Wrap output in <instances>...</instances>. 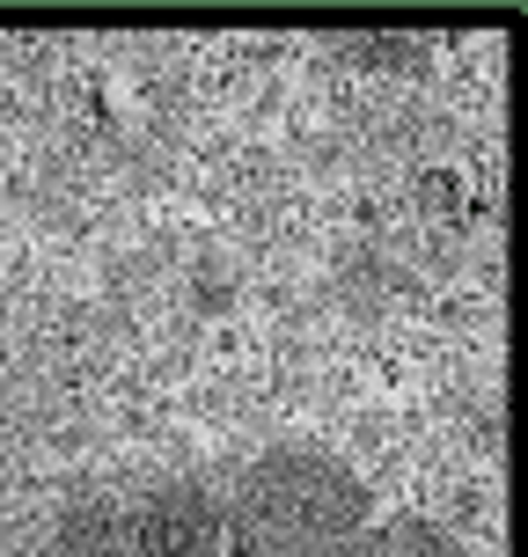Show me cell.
<instances>
[{
	"label": "cell",
	"instance_id": "1",
	"mask_svg": "<svg viewBox=\"0 0 528 557\" xmlns=\"http://www.w3.org/2000/svg\"><path fill=\"white\" fill-rule=\"evenodd\" d=\"M367 476L316 441H279L243 462L228 499L235 557H345L367 529Z\"/></svg>",
	"mask_w": 528,
	"mask_h": 557
},
{
	"label": "cell",
	"instance_id": "2",
	"mask_svg": "<svg viewBox=\"0 0 528 557\" xmlns=\"http://www.w3.org/2000/svg\"><path fill=\"white\" fill-rule=\"evenodd\" d=\"M66 557H213L221 550V506L184 484H147V492H111L82 499L66 513Z\"/></svg>",
	"mask_w": 528,
	"mask_h": 557
},
{
	"label": "cell",
	"instance_id": "3",
	"mask_svg": "<svg viewBox=\"0 0 528 557\" xmlns=\"http://www.w3.org/2000/svg\"><path fill=\"white\" fill-rule=\"evenodd\" d=\"M345 557H470L441 521H426V513H396L382 529H360V543Z\"/></svg>",
	"mask_w": 528,
	"mask_h": 557
}]
</instances>
